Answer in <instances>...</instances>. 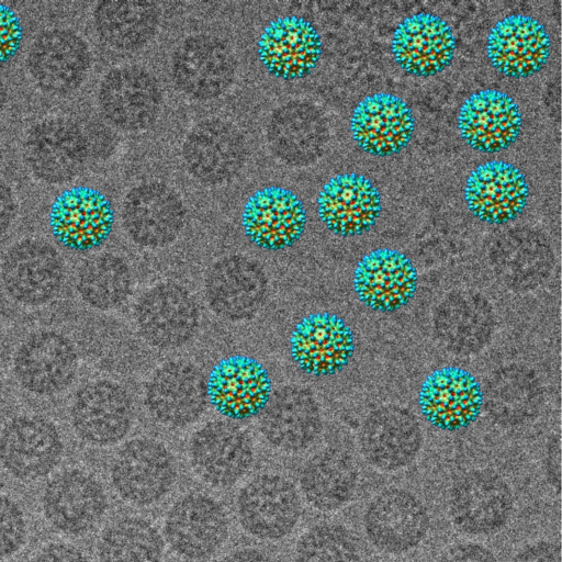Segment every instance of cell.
I'll use <instances>...</instances> for the list:
<instances>
[{
  "label": "cell",
  "mask_w": 562,
  "mask_h": 562,
  "mask_svg": "<svg viewBox=\"0 0 562 562\" xmlns=\"http://www.w3.org/2000/svg\"><path fill=\"white\" fill-rule=\"evenodd\" d=\"M362 526L375 550L401 555L425 540L430 528V516L424 502L412 491L386 487L366 506Z\"/></svg>",
  "instance_id": "cell-1"
},
{
  "label": "cell",
  "mask_w": 562,
  "mask_h": 562,
  "mask_svg": "<svg viewBox=\"0 0 562 562\" xmlns=\"http://www.w3.org/2000/svg\"><path fill=\"white\" fill-rule=\"evenodd\" d=\"M225 508L214 497L188 493L169 508L164 525L165 538L179 557L194 562L212 558L228 537Z\"/></svg>",
  "instance_id": "cell-2"
},
{
  "label": "cell",
  "mask_w": 562,
  "mask_h": 562,
  "mask_svg": "<svg viewBox=\"0 0 562 562\" xmlns=\"http://www.w3.org/2000/svg\"><path fill=\"white\" fill-rule=\"evenodd\" d=\"M177 480L172 453L148 438L126 442L116 453L111 481L116 493L136 506H149L161 501Z\"/></svg>",
  "instance_id": "cell-3"
},
{
  "label": "cell",
  "mask_w": 562,
  "mask_h": 562,
  "mask_svg": "<svg viewBox=\"0 0 562 562\" xmlns=\"http://www.w3.org/2000/svg\"><path fill=\"white\" fill-rule=\"evenodd\" d=\"M236 510L247 533L261 540H280L296 527L302 502L290 480L280 474L262 473L239 490Z\"/></svg>",
  "instance_id": "cell-4"
},
{
  "label": "cell",
  "mask_w": 562,
  "mask_h": 562,
  "mask_svg": "<svg viewBox=\"0 0 562 562\" xmlns=\"http://www.w3.org/2000/svg\"><path fill=\"white\" fill-rule=\"evenodd\" d=\"M514 509L507 482L491 471H473L460 477L448 497V514L463 533L487 537L501 531Z\"/></svg>",
  "instance_id": "cell-5"
},
{
  "label": "cell",
  "mask_w": 562,
  "mask_h": 562,
  "mask_svg": "<svg viewBox=\"0 0 562 562\" xmlns=\"http://www.w3.org/2000/svg\"><path fill=\"white\" fill-rule=\"evenodd\" d=\"M189 458L193 471L204 483L227 488L239 482L251 468L252 441L232 422H210L193 434Z\"/></svg>",
  "instance_id": "cell-6"
},
{
  "label": "cell",
  "mask_w": 562,
  "mask_h": 562,
  "mask_svg": "<svg viewBox=\"0 0 562 562\" xmlns=\"http://www.w3.org/2000/svg\"><path fill=\"white\" fill-rule=\"evenodd\" d=\"M49 227L64 247L87 251L101 246L114 224L111 201L101 191L76 186L60 192L49 211Z\"/></svg>",
  "instance_id": "cell-7"
},
{
  "label": "cell",
  "mask_w": 562,
  "mask_h": 562,
  "mask_svg": "<svg viewBox=\"0 0 562 562\" xmlns=\"http://www.w3.org/2000/svg\"><path fill=\"white\" fill-rule=\"evenodd\" d=\"M89 149V140L81 128L65 117L38 122L24 142V157L30 169L48 183L67 182L80 173Z\"/></svg>",
  "instance_id": "cell-8"
},
{
  "label": "cell",
  "mask_w": 562,
  "mask_h": 562,
  "mask_svg": "<svg viewBox=\"0 0 562 562\" xmlns=\"http://www.w3.org/2000/svg\"><path fill=\"white\" fill-rule=\"evenodd\" d=\"M135 317L142 337L151 346L175 349L186 345L199 327V306L180 284L159 283L137 302Z\"/></svg>",
  "instance_id": "cell-9"
},
{
  "label": "cell",
  "mask_w": 562,
  "mask_h": 562,
  "mask_svg": "<svg viewBox=\"0 0 562 562\" xmlns=\"http://www.w3.org/2000/svg\"><path fill=\"white\" fill-rule=\"evenodd\" d=\"M236 72L232 48L210 34L187 37L175 50L171 75L176 85L194 99H212L224 93Z\"/></svg>",
  "instance_id": "cell-10"
},
{
  "label": "cell",
  "mask_w": 562,
  "mask_h": 562,
  "mask_svg": "<svg viewBox=\"0 0 562 562\" xmlns=\"http://www.w3.org/2000/svg\"><path fill=\"white\" fill-rule=\"evenodd\" d=\"M64 265L58 251L47 241L23 239L5 254L1 281L7 293L25 305L49 302L59 292Z\"/></svg>",
  "instance_id": "cell-11"
},
{
  "label": "cell",
  "mask_w": 562,
  "mask_h": 562,
  "mask_svg": "<svg viewBox=\"0 0 562 562\" xmlns=\"http://www.w3.org/2000/svg\"><path fill=\"white\" fill-rule=\"evenodd\" d=\"M306 224L302 200L292 190L268 186L254 192L246 201L241 225L247 238L257 247L282 250L294 245Z\"/></svg>",
  "instance_id": "cell-12"
},
{
  "label": "cell",
  "mask_w": 562,
  "mask_h": 562,
  "mask_svg": "<svg viewBox=\"0 0 562 562\" xmlns=\"http://www.w3.org/2000/svg\"><path fill=\"white\" fill-rule=\"evenodd\" d=\"M207 400L204 374L184 360L170 361L158 368L145 387V404L150 415L171 427H186L198 420Z\"/></svg>",
  "instance_id": "cell-13"
},
{
  "label": "cell",
  "mask_w": 562,
  "mask_h": 562,
  "mask_svg": "<svg viewBox=\"0 0 562 562\" xmlns=\"http://www.w3.org/2000/svg\"><path fill=\"white\" fill-rule=\"evenodd\" d=\"M99 104L104 116L124 131H142L157 119L162 103L155 77L135 65L111 69L99 88Z\"/></svg>",
  "instance_id": "cell-14"
},
{
  "label": "cell",
  "mask_w": 562,
  "mask_h": 562,
  "mask_svg": "<svg viewBox=\"0 0 562 562\" xmlns=\"http://www.w3.org/2000/svg\"><path fill=\"white\" fill-rule=\"evenodd\" d=\"M268 278L251 258L233 255L217 260L205 277V299L212 311L228 321L252 317L263 305Z\"/></svg>",
  "instance_id": "cell-15"
},
{
  "label": "cell",
  "mask_w": 562,
  "mask_h": 562,
  "mask_svg": "<svg viewBox=\"0 0 562 562\" xmlns=\"http://www.w3.org/2000/svg\"><path fill=\"white\" fill-rule=\"evenodd\" d=\"M123 226L138 245L157 248L172 243L186 221V207L179 195L160 182L142 183L125 196Z\"/></svg>",
  "instance_id": "cell-16"
},
{
  "label": "cell",
  "mask_w": 562,
  "mask_h": 562,
  "mask_svg": "<svg viewBox=\"0 0 562 562\" xmlns=\"http://www.w3.org/2000/svg\"><path fill=\"white\" fill-rule=\"evenodd\" d=\"M206 383L213 407L232 419H247L260 414L271 395L268 370L245 355L222 359L212 369Z\"/></svg>",
  "instance_id": "cell-17"
},
{
  "label": "cell",
  "mask_w": 562,
  "mask_h": 562,
  "mask_svg": "<svg viewBox=\"0 0 562 562\" xmlns=\"http://www.w3.org/2000/svg\"><path fill=\"white\" fill-rule=\"evenodd\" d=\"M76 434L95 446H111L130 431L134 409L126 390L115 382L98 380L82 386L71 406Z\"/></svg>",
  "instance_id": "cell-18"
},
{
  "label": "cell",
  "mask_w": 562,
  "mask_h": 562,
  "mask_svg": "<svg viewBox=\"0 0 562 562\" xmlns=\"http://www.w3.org/2000/svg\"><path fill=\"white\" fill-rule=\"evenodd\" d=\"M322 54V40L314 25L289 14L270 21L258 40V57L272 76L283 80L306 77Z\"/></svg>",
  "instance_id": "cell-19"
},
{
  "label": "cell",
  "mask_w": 562,
  "mask_h": 562,
  "mask_svg": "<svg viewBox=\"0 0 562 562\" xmlns=\"http://www.w3.org/2000/svg\"><path fill=\"white\" fill-rule=\"evenodd\" d=\"M26 61L32 78L42 90L65 94L85 80L91 56L86 41L78 33L52 29L34 40Z\"/></svg>",
  "instance_id": "cell-20"
},
{
  "label": "cell",
  "mask_w": 562,
  "mask_h": 562,
  "mask_svg": "<svg viewBox=\"0 0 562 562\" xmlns=\"http://www.w3.org/2000/svg\"><path fill=\"white\" fill-rule=\"evenodd\" d=\"M182 156L193 178L203 183L220 184L239 172L247 148L236 126L220 119H210L190 131L182 146Z\"/></svg>",
  "instance_id": "cell-21"
},
{
  "label": "cell",
  "mask_w": 562,
  "mask_h": 562,
  "mask_svg": "<svg viewBox=\"0 0 562 562\" xmlns=\"http://www.w3.org/2000/svg\"><path fill=\"white\" fill-rule=\"evenodd\" d=\"M355 349L353 335L338 315L321 312L303 317L290 336V353L307 374L324 376L340 371Z\"/></svg>",
  "instance_id": "cell-22"
},
{
  "label": "cell",
  "mask_w": 562,
  "mask_h": 562,
  "mask_svg": "<svg viewBox=\"0 0 562 562\" xmlns=\"http://www.w3.org/2000/svg\"><path fill=\"white\" fill-rule=\"evenodd\" d=\"M78 367L71 341L53 330L29 336L14 356V374L29 392L50 395L71 384Z\"/></svg>",
  "instance_id": "cell-23"
},
{
  "label": "cell",
  "mask_w": 562,
  "mask_h": 562,
  "mask_svg": "<svg viewBox=\"0 0 562 562\" xmlns=\"http://www.w3.org/2000/svg\"><path fill=\"white\" fill-rule=\"evenodd\" d=\"M42 502L50 525L69 535H83L91 530L108 507L102 485L80 470L54 476L45 486Z\"/></svg>",
  "instance_id": "cell-24"
},
{
  "label": "cell",
  "mask_w": 562,
  "mask_h": 562,
  "mask_svg": "<svg viewBox=\"0 0 562 562\" xmlns=\"http://www.w3.org/2000/svg\"><path fill=\"white\" fill-rule=\"evenodd\" d=\"M63 441L57 428L38 416H20L0 436V460L15 477L31 481L48 474L59 462Z\"/></svg>",
  "instance_id": "cell-25"
},
{
  "label": "cell",
  "mask_w": 562,
  "mask_h": 562,
  "mask_svg": "<svg viewBox=\"0 0 562 562\" xmlns=\"http://www.w3.org/2000/svg\"><path fill=\"white\" fill-rule=\"evenodd\" d=\"M381 196L367 177L347 172L330 178L317 196V213L334 234L349 237L363 234L381 213Z\"/></svg>",
  "instance_id": "cell-26"
},
{
  "label": "cell",
  "mask_w": 562,
  "mask_h": 562,
  "mask_svg": "<svg viewBox=\"0 0 562 562\" xmlns=\"http://www.w3.org/2000/svg\"><path fill=\"white\" fill-rule=\"evenodd\" d=\"M260 431L274 448L300 452L308 448L322 428L318 404L310 390L286 385L274 393L260 413Z\"/></svg>",
  "instance_id": "cell-27"
},
{
  "label": "cell",
  "mask_w": 562,
  "mask_h": 562,
  "mask_svg": "<svg viewBox=\"0 0 562 562\" xmlns=\"http://www.w3.org/2000/svg\"><path fill=\"white\" fill-rule=\"evenodd\" d=\"M458 128L472 148L496 153L509 147L518 137L520 110L507 93L494 89L481 90L461 105Z\"/></svg>",
  "instance_id": "cell-28"
},
{
  "label": "cell",
  "mask_w": 562,
  "mask_h": 562,
  "mask_svg": "<svg viewBox=\"0 0 562 562\" xmlns=\"http://www.w3.org/2000/svg\"><path fill=\"white\" fill-rule=\"evenodd\" d=\"M482 403L483 393L477 380L456 367L434 371L419 392V407L425 418L446 430H457L473 423Z\"/></svg>",
  "instance_id": "cell-29"
},
{
  "label": "cell",
  "mask_w": 562,
  "mask_h": 562,
  "mask_svg": "<svg viewBox=\"0 0 562 562\" xmlns=\"http://www.w3.org/2000/svg\"><path fill=\"white\" fill-rule=\"evenodd\" d=\"M415 121L401 98L385 92L366 97L353 110L350 131L364 151L390 156L401 151L411 140Z\"/></svg>",
  "instance_id": "cell-30"
},
{
  "label": "cell",
  "mask_w": 562,
  "mask_h": 562,
  "mask_svg": "<svg viewBox=\"0 0 562 562\" xmlns=\"http://www.w3.org/2000/svg\"><path fill=\"white\" fill-rule=\"evenodd\" d=\"M417 272L402 252L389 248L367 254L357 265L353 288L362 303L380 312H393L414 296Z\"/></svg>",
  "instance_id": "cell-31"
},
{
  "label": "cell",
  "mask_w": 562,
  "mask_h": 562,
  "mask_svg": "<svg viewBox=\"0 0 562 562\" xmlns=\"http://www.w3.org/2000/svg\"><path fill=\"white\" fill-rule=\"evenodd\" d=\"M486 53L502 74L522 78L540 70L550 55V38L544 26L525 14L498 21L487 36Z\"/></svg>",
  "instance_id": "cell-32"
},
{
  "label": "cell",
  "mask_w": 562,
  "mask_h": 562,
  "mask_svg": "<svg viewBox=\"0 0 562 562\" xmlns=\"http://www.w3.org/2000/svg\"><path fill=\"white\" fill-rule=\"evenodd\" d=\"M528 184L524 173L505 161H487L468 177L464 198L470 211L490 224H504L525 209Z\"/></svg>",
  "instance_id": "cell-33"
},
{
  "label": "cell",
  "mask_w": 562,
  "mask_h": 562,
  "mask_svg": "<svg viewBox=\"0 0 562 562\" xmlns=\"http://www.w3.org/2000/svg\"><path fill=\"white\" fill-rule=\"evenodd\" d=\"M396 63L416 76H432L452 60L456 40L451 27L430 13L407 16L396 27L392 40Z\"/></svg>",
  "instance_id": "cell-34"
},
{
  "label": "cell",
  "mask_w": 562,
  "mask_h": 562,
  "mask_svg": "<svg viewBox=\"0 0 562 562\" xmlns=\"http://www.w3.org/2000/svg\"><path fill=\"white\" fill-rule=\"evenodd\" d=\"M422 446V432L414 416L394 407L368 419L360 435L361 452L369 464L382 472L408 465Z\"/></svg>",
  "instance_id": "cell-35"
},
{
  "label": "cell",
  "mask_w": 562,
  "mask_h": 562,
  "mask_svg": "<svg viewBox=\"0 0 562 562\" xmlns=\"http://www.w3.org/2000/svg\"><path fill=\"white\" fill-rule=\"evenodd\" d=\"M358 486V472L352 460L336 450L315 454L304 465L300 487L305 501L321 512L346 506Z\"/></svg>",
  "instance_id": "cell-36"
},
{
  "label": "cell",
  "mask_w": 562,
  "mask_h": 562,
  "mask_svg": "<svg viewBox=\"0 0 562 562\" xmlns=\"http://www.w3.org/2000/svg\"><path fill=\"white\" fill-rule=\"evenodd\" d=\"M159 8L145 0H104L97 4L93 20L99 37L112 48L142 47L155 34Z\"/></svg>",
  "instance_id": "cell-37"
},
{
  "label": "cell",
  "mask_w": 562,
  "mask_h": 562,
  "mask_svg": "<svg viewBox=\"0 0 562 562\" xmlns=\"http://www.w3.org/2000/svg\"><path fill=\"white\" fill-rule=\"evenodd\" d=\"M316 119L312 109L289 101L276 109L268 122V145L276 157L289 166L303 165L316 144Z\"/></svg>",
  "instance_id": "cell-38"
},
{
  "label": "cell",
  "mask_w": 562,
  "mask_h": 562,
  "mask_svg": "<svg viewBox=\"0 0 562 562\" xmlns=\"http://www.w3.org/2000/svg\"><path fill=\"white\" fill-rule=\"evenodd\" d=\"M98 555L100 562H161L164 540L149 520L126 516L102 531Z\"/></svg>",
  "instance_id": "cell-39"
},
{
  "label": "cell",
  "mask_w": 562,
  "mask_h": 562,
  "mask_svg": "<svg viewBox=\"0 0 562 562\" xmlns=\"http://www.w3.org/2000/svg\"><path fill=\"white\" fill-rule=\"evenodd\" d=\"M487 303L477 295L458 294L437 311L436 328L452 348L473 351L488 338L492 317Z\"/></svg>",
  "instance_id": "cell-40"
},
{
  "label": "cell",
  "mask_w": 562,
  "mask_h": 562,
  "mask_svg": "<svg viewBox=\"0 0 562 562\" xmlns=\"http://www.w3.org/2000/svg\"><path fill=\"white\" fill-rule=\"evenodd\" d=\"M131 289L132 274L127 263L112 254L92 257L78 272V293L97 310L108 311L122 305Z\"/></svg>",
  "instance_id": "cell-41"
},
{
  "label": "cell",
  "mask_w": 562,
  "mask_h": 562,
  "mask_svg": "<svg viewBox=\"0 0 562 562\" xmlns=\"http://www.w3.org/2000/svg\"><path fill=\"white\" fill-rule=\"evenodd\" d=\"M356 535L338 522L312 526L297 539L294 562H361Z\"/></svg>",
  "instance_id": "cell-42"
},
{
  "label": "cell",
  "mask_w": 562,
  "mask_h": 562,
  "mask_svg": "<svg viewBox=\"0 0 562 562\" xmlns=\"http://www.w3.org/2000/svg\"><path fill=\"white\" fill-rule=\"evenodd\" d=\"M26 524L19 505L0 495V559L12 555L24 542Z\"/></svg>",
  "instance_id": "cell-43"
},
{
  "label": "cell",
  "mask_w": 562,
  "mask_h": 562,
  "mask_svg": "<svg viewBox=\"0 0 562 562\" xmlns=\"http://www.w3.org/2000/svg\"><path fill=\"white\" fill-rule=\"evenodd\" d=\"M23 38V27L19 15L0 2V64L11 59L19 50Z\"/></svg>",
  "instance_id": "cell-44"
},
{
  "label": "cell",
  "mask_w": 562,
  "mask_h": 562,
  "mask_svg": "<svg viewBox=\"0 0 562 562\" xmlns=\"http://www.w3.org/2000/svg\"><path fill=\"white\" fill-rule=\"evenodd\" d=\"M438 562H498V559L486 546L463 541L449 547Z\"/></svg>",
  "instance_id": "cell-45"
},
{
  "label": "cell",
  "mask_w": 562,
  "mask_h": 562,
  "mask_svg": "<svg viewBox=\"0 0 562 562\" xmlns=\"http://www.w3.org/2000/svg\"><path fill=\"white\" fill-rule=\"evenodd\" d=\"M510 562H561V548L553 541L538 540L521 548Z\"/></svg>",
  "instance_id": "cell-46"
},
{
  "label": "cell",
  "mask_w": 562,
  "mask_h": 562,
  "mask_svg": "<svg viewBox=\"0 0 562 562\" xmlns=\"http://www.w3.org/2000/svg\"><path fill=\"white\" fill-rule=\"evenodd\" d=\"M31 562H89L77 548L61 542L44 547Z\"/></svg>",
  "instance_id": "cell-47"
},
{
  "label": "cell",
  "mask_w": 562,
  "mask_h": 562,
  "mask_svg": "<svg viewBox=\"0 0 562 562\" xmlns=\"http://www.w3.org/2000/svg\"><path fill=\"white\" fill-rule=\"evenodd\" d=\"M16 214V201L13 191L0 179V236L10 227Z\"/></svg>",
  "instance_id": "cell-48"
},
{
  "label": "cell",
  "mask_w": 562,
  "mask_h": 562,
  "mask_svg": "<svg viewBox=\"0 0 562 562\" xmlns=\"http://www.w3.org/2000/svg\"><path fill=\"white\" fill-rule=\"evenodd\" d=\"M221 562H273L263 551L256 548H241L228 553Z\"/></svg>",
  "instance_id": "cell-49"
},
{
  "label": "cell",
  "mask_w": 562,
  "mask_h": 562,
  "mask_svg": "<svg viewBox=\"0 0 562 562\" xmlns=\"http://www.w3.org/2000/svg\"><path fill=\"white\" fill-rule=\"evenodd\" d=\"M7 100V88L3 80L0 77V111L2 110Z\"/></svg>",
  "instance_id": "cell-50"
},
{
  "label": "cell",
  "mask_w": 562,
  "mask_h": 562,
  "mask_svg": "<svg viewBox=\"0 0 562 562\" xmlns=\"http://www.w3.org/2000/svg\"><path fill=\"white\" fill-rule=\"evenodd\" d=\"M1 393H2V378H1V371H0V397H1Z\"/></svg>",
  "instance_id": "cell-51"
}]
</instances>
